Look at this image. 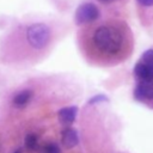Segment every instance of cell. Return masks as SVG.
<instances>
[{
    "label": "cell",
    "instance_id": "cell-1",
    "mask_svg": "<svg viewBox=\"0 0 153 153\" xmlns=\"http://www.w3.org/2000/svg\"><path fill=\"white\" fill-rule=\"evenodd\" d=\"M92 41L94 47L104 54H115L121 49L123 44L122 33L117 29L108 25H102L96 29L92 36Z\"/></svg>",
    "mask_w": 153,
    "mask_h": 153
},
{
    "label": "cell",
    "instance_id": "cell-2",
    "mask_svg": "<svg viewBox=\"0 0 153 153\" xmlns=\"http://www.w3.org/2000/svg\"><path fill=\"white\" fill-rule=\"evenodd\" d=\"M26 39L35 49H43L50 41V29L43 23H35L26 30Z\"/></svg>",
    "mask_w": 153,
    "mask_h": 153
},
{
    "label": "cell",
    "instance_id": "cell-3",
    "mask_svg": "<svg viewBox=\"0 0 153 153\" xmlns=\"http://www.w3.org/2000/svg\"><path fill=\"white\" fill-rule=\"evenodd\" d=\"M99 17V10L94 4L85 2L81 4L75 12V23L76 24H85L91 23L98 19Z\"/></svg>",
    "mask_w": 153,
    "mask_h": 153
},
{
    "label": "cell",
    "instance_id": "cell-4",
    "mask_svg": "<svg viewBox=\"0 0 153 153\" xmlns=\"http://www.w3.org/2000/svg\"><path fill=\"white\" fill-rule=\"evenodd\" d=\"M134 97L139 100L153 99V81H141L134 90Z\"/></svg>",
    "mask_w": 153,
    "mask_h": 153
},
{
    "label": "cell",
    "instance_id": "cell-5",
    "mask_svg": "<svg viewBox=\"0 0 153 153\" xmlns=\"http://www.w3.org/2000/svg\"><path fill=\"white\" fill-rule=\"evenodd\" d=\"M134 73L141 81H153V66L143 61L136 63L134 67Z\"/></svg>",
    "mask_w": 153,
    "mask_h": 153
},
{
    "label": "cell",
    "instance_id": "cell-6",
    "mask_svg": "<svg viewBox=\"0 0 153 153\" xmlns=\"http://www.w3.org/2000/svg\"><path fill=\"white\" fill-rule=\"evenodd\" d=\"M61 141L66 148H73L78 145L79 137H78V131L74 128H67L62 131V137Z\"/></svg>",
    "mask_w": 153,
    "mask_h": 153
},
{
    "label": "cell",
    "instance_id": "cell-7",
    "mask_svg": "<svg viewBox=\"0 0 153 153\" xmlns=\"http://www.w3.org/2000/svg\"><path fill=\"white\" fill-rule=\"evenodd\" d=\"M78 114V108L76 106H68V108H62L59 110V120L63 124H71L74 122L75 117Z\"/></svg>",
    "mask_w": 153,
    "mask_h": 153
},
{
    "label": "cell",
    "instance_id": "cell-8",
    "mask_svg": "<svg viewBox=\"0 0 153 153\" xmlns=\"http://www.w3.org/2000/svg\"><path fill=\"white\" fill-rule=\"evenodd\" d=\"M31 97H32V92L30 90H24V91L17 93L14 96V98H13V105L17 106V108H23V106H25L29 103V100L31 99Z\"/></svg>",
    "mask_w": 153,
    "mask_h": 153
},
{
    "label": "cell",
    "instance_id": "cell-9",
    "mask_svg": "<svg viewBox=\"0 0 153 153\" xmlns=\"http://www.w3.org/2000/svg\"><path fill=\"white\" fill-rule=\"evenodd\" d=\"M37 136L35 134H27L25 136V146L29 149H37Z\"/></svg>",
    "mask_w": 153,
    "mask_h": 153
},
{
    "label": "cell",
    "instance_id": "cell-10",
    "mask_svg": "<svg viewBox=\"0 0 153 153\" xmlns=\"http://www.w3.org/2000/svg\"><path fill=\"white\" fill-rule=\"evenodd\" d=\"M43 153H61V149L56 143L51 142L43 147Z\"/></svg>",
    "mask_w": 153,
    "mask_h": 153
},
{
    "label": "cell",
    "instance_id": "cell-11",
    "mask_svg": "<svg viewBox=\"0 0 153 153\" xmlns=\"http://www.w3.org/2000/svg\"><path fill=\"white\" fill-rule=\"evenodd\" d=\"M141 61L153 66V49H148L146 50L143 54H142V57H141Z\"/></svg>",
    "mask_w": 153,
    "mask_h": 153
},
{
    "label": "cell",
    "instance_id": "cell-12",
    "mask_svg": "<svg viewBox=\"0 0 153 153\" xmlns=\"http://www.w3.org/2000/svg\"><path fill=\"white\" fill-rule=\"evenodd\" d=\"M108 97L106 96H103V94H97V96H93L90 100H88V104H97V103H100V102H108Z\"/></svg>",
    "mask_w": 153,
    "mask_h": 153
},
{
    "label": "cell",
    "instance_id": "cell-13",
    "mask_svg": "<svg viewBox=\"0 0 153 153\" xmlns=\"http://www.w3.org/2000/svg\"><path fill=\"white\" fill-rule=\"evenodd\" d=\"M137 2L141 4L142 6H147V7L153 6V0H137Z\"/></svg>",
    "mask_w": 153,
    "mask_h": 153
},
{
    "label": "cell",
    "instance_id": "cell-14",
    "mask_svg": "<svg viewBox=\"0 0 153 153\" xmlns=\"http://www.w3.org/2000/svg\"><path fill=\"white\" fill-rule=\"evenodd\" d=\"M100 2H103V4H109V2H111V1H114V0H99Z\"/></svg>",
    "mask_w": 153,
    "mask_h": 153
},
{
    "label": "cell",
    "instance_id": "cell-15",
    "mask_svg": "<svg viewBox=\"0 0 153 153\" xmlns=\"http://www.w3.org/2000/svg\"><path fill=\"white\" fill-rule=\"evenodd\" d=\"M14 153H22V152H20V149H18V151H16Z\"/></svg>",
    "mask_w": 153,
    "mask_h": 153
}]
</instances>
